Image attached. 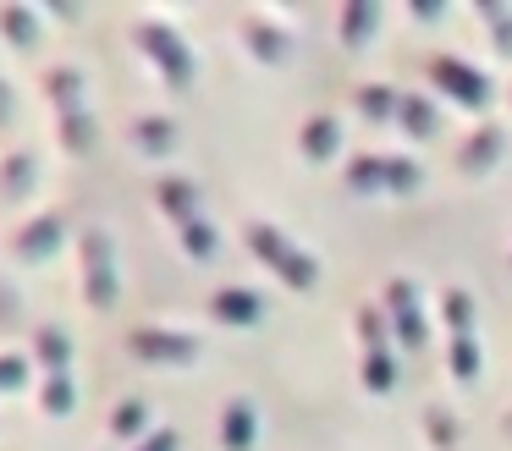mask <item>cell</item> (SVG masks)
Wrapping results in <instances>:
<instances>
[{
	"label": "cell",
	"instance_id": "1",
	"mask_svg": "<svg viewBox=\"0 0 512 451\" xmlns=\"http://www.w3.org/2000/svg\"><path fill=\"white\" fill-rule=\"evenodd\" d=\"M243 242H248V253H254L270 275H281V281L292 286V292H314V286H320V264H314V253L298 248L276 220L248 215L243 220Z\"/></svg>",
	"mask_w": 512,
	"mask_h": 451
},
{
	"label": "cell",
	"instance_id": "2",
	"mask_svg": "<svg viewBox=\"0 0 512 451\" xmlns=\"http://www.w3.org/2000/svg\"><path fill=\"white\" fill-rule=\"evenodd\" d=\"M133 44H138V55H144V61L155 66L171 88H177V94H188V88H193V77H199V55H193V44L182 39L160 11L133 17Z\"/></svg>",
	"mask_w": 512,
	"mask_h": 451
},
{
	"label": "cell",
	"instance_id": "3",
	"mask_svg": "<svg viewBox=\"0 0 512 451\" xmlns=\"http://www.w3.org/2000/svg\"><path fill=\"white\" fill-rule=\"evenodd\" d=\"M39 88H45V99L56 105L61 149H67V154H89L94 149V116H89V94H83V72H78V66H45Z\"/></svg>",
	"mask_w": 512,
	"mask_h": 451
},
{
	"label": "cell",
	"instance_id": "4",
	"mask_svg": "<svg viewBox=\"0 0 512 451\" xmlns=\"http://www.w3.org/2000/svg\"><path fill=\"white\" fill-rule=\"evenodd\" d=\"M347 187L353 193H419L424 165L408 154H353L347 160Z\"/></svg>",
	"mask_w": 512,
	"mask_h": 451
},
{
	"label": "cell",
	"instance_id": "5",
	"mask_svg": "<svg viewBox=\"0 0 512 451\" xmlns=\"http://www.w3.org/2000/svg\"><path fill=\"white\" fill-rule=\"evenodd\" d=\"M78 264H83V297L89 308H111L122 292V275H116V242L100 226H89L78 237Z\"/></svg>",
	"mask_w": 512,
	"mask_h": 451
},
{
	"label": "cell",
	"instance_id": "6",
	"mask_svg": "<svg viewBox=\"0 0 512 451\" xmlns=\"http://www.w3.org/2000/svg\"><path fill=\"white\" fill-rule=\"evenodd\" d=\"M424 77H430V83L441 88L446 99H457V105H468V110H485V105H490V77L479 72L474 61L452 55V50L424 55Z\"/></svg>",
	"mask_w": 512,
	"mask_h": 451
},
{
	"label": "cell",
	"instance_id": "7",
	"mask_svg": "<svg viewBox=\"0 0 512 451\" xmlns=\"http://www.w3.org/2000/svg\"><path fill=\"white\" fill-rule=\"evenodd\" d=\"M380 308H386V325L397 330L402 352H424V336H430V319H424V297H419V286H413L408 275L386 281V297H380Z\"/></svg>",
	"mask_w": 512,
	"mask_h": 451
},
{
	"label": "cell",
	"instance_id": "8",
	"mask_svg": "<svg viewBox=\"0 0 512 451\" xmlns=\"http://www.w3.org/2000/svg\"><path fill=\"white\" fill-rule=\"evenodd\" d=\"M127 347L138 352L144 363H193L199 358V336L182 325H138L133 336H127Z\"/></svg>",
	"mask_w": 512,
	"mask_h": 451
},
{
	"label": "cell",
	"instance_id": "9",
	"mask_svg": "<svg viewBox=\"0 0 512 451\" xmlns=\"http://www.w3.org/2000/svg\"><path fill=\"white\" fill-rule=\"evenodd\" d=\"M243 39L265 66L292 61V50H298V33H292L281 17H270V11H243Z\"/></svg>",
	"mask_w": 512,
	"mask_h": 451
},
{
	"label": "cell",
	"instance_id": "10",
	"mask_svg": "<svg viewBox=\"0 0 512 451\" xmlns=\"http://www.w3.org/2000/svg\"><path fill=\"white\" fill-rule=\"evenodd\" d=\"M61 242H67V215H61V209H45V215L23 220V226L12 231V253L23 264H45Z\"/></svg>",
	"mask_w": 512,
	"mask_h": 451
},
{
	"label": "cell",
	"instance_id": "11",
	"mask_svg": "<svg viewBox=\"0 0 512 451\" xmlns=\"http://www.w3.org/2000/svg\"><path fill=\"white\" fill-rule=\"evenodd\" d=\"M155 204L166 209V220L171 226H188V220H199L204 215V204H199V187L188 182V176H177V171H166V176H155Z\"/></svg>",
	"mask_w": 512,
	"mask_h": 451
},
{
	"label": "cell",
	"instance_id": "12",
	"mask_svg": "<svg viewBox=\"0 0 512 451\" xmlns=\"http://www.w3.org/2000/svg\"><path fill=\"white\" fill-rule=\"evenodd\" d=\"M501 149H507V132H501L496 121H485V127H474L463 143H457V171H468V176H485L490 165L501 160Z\"/></svg>",
	"mask_w": 512,
	"mask_h": 451
},
{
	"label": "cell",
	"instance_id": "13",
	"mask_svg": "<svg viewBox=\"0 0 512 451\" xmlns=\"http://www.w3.org/2000/svg\"><path fill=\"white\" fill-rule=\"evenodd\" d=\"M221 446L226 451H254L259 446V413L248 396H232L221 407Z\"/></svg>",
	"mask_w": 512,
	"mask_h": 451
},
{
	"label": "cell",
	"instance_id": "14",
	"mask_svg": "<svg viewBox=\"0 0 512 451\" xmlns=\"http://www.w3.org/2000/svg\"><path fill=\"white\" fill-rule=\"evenodd\" d=\"M210 314L221 319V325H259V319H265V297L248 292V286H221V292L210 297Z\"/></svg>",
	"mask_w": 512,
	"mask_h": 451
},
{
	"label": "cell",
	"instance_id": "15",
	"mask_svg": "<svg viewBox=\"0 0 512 451\" xmlns=\"http://www.w3.org/2000/svg\"><path fill=\"white\" fill-rule=\"evenodd\" d=\"M133 149L149 154V160L171 154V149H177V121L155 116V110H138V116H133Z\"/></svg>",
	"mask_w": 512,
	"mask_h": 451
},
{
	"label": "cell",
	"instance_id": "16",
	"mask_svg": "<svg viewBox=\"0 0 512 451\" xmlns=\"http://www.w3.org/2000/svg\"><path fill=\"white\" fill-rule=\"evenodd\" d=\"M39 182V154L34 149H12L6 160H0V198L6 204H17L23 193H34Z\"/></svg>",
	"mask_w": 512,
	"mask_h": 451
},
{
	"label": "cell",
	"instance_id": "17",
	"mask_svg": "<svg viewBox=\"0 0 512 451\" xmlns=\"http://www.w3.org/2000/svg\"><path fill=\"white\" fill-rule=\"evenodd\" d=\"M28 358L45 363L50 374H72V336L61 325H39L34 341H28Z\"/></svg>",
	"mask_w": 512,
	"mask_h": 451
},
{
	"label": "cell",
	"instance_id": "18",
	"mask_svg": "<svg viewBox=\"0 0 512 451\" xmlns=\"http://www.w3.org/2000/svg\"><path fill=\"white\" fill-rule=\"evenodd\" d=\"M298 149H303V160H314V165L336 160V149H342V127H336V116H309L303 121Z\"/></svg>",
	"mask_w": 512,
	"mask_h": 451
},
{
	"label": "cell",
	"instance_id": "19",
	"mask_svg": "<svg viewBox=\"0 0 512 451\" xmlns=\"http://www.w3.org/2000/svg\"><path fill=\"white\" fill-rule=\"evenodd\" d=\"M353 105L364 121H397L402 110V88L397 83H358L353 88Z\"/></svg>",
	"mask_w": 512,
	"mask_h": 451
},
{
	"label": "cell",
	"instance_id": "20",
	"mask_svg": "<svg viewBox=\"0 0 512 451\" xmlns=\"http://www.w3.org/2000/svg\"><path fill=\"white\" fill-rule=\"evenodd\" d=\"M397 127L408 132V138H435V132H441V110H435V99H424V94H413V88H402Z\"/></svg>",
	"mask_w": 512,
	"mask_h": 451
},
{
	"label": "cell",
	"instance_id": "21",
	"mask_svg": "<svg viewBox=\"0 0 512 451\" xmlns=\"http://www.w3.org/2000/svg\"><path fill=\"white\" fill-rule=\"evenodd\" d=\"M375 28H380V6H375V0H353V6H342V17H336V33H342L347 50H364Z\"/></svg>",
	"mask_w": 512,
	"mask_h": 451
},
{
	"label": "cell",
	"instance_id": "22",
	"mask_svg": "<svg viewBox=\"0 0 512 451\" xmlns=\"http://www.w3.org/2000/svg\"><path fill=\"white\" fill-rule=\"evenodd\" d=\"M111 440H127V446H138V440L149 435V402L144 396H127V402H116L111 407Z\"/></svg>",
	"mask_w": 512,
	"mask_h": 451
},
{
	"label": "cell",
	"instance_id": "23",
	"mask_svg": "<svg viewBox=\"0 0 512 451\" xmlns=\"http://www.w3.org/2000/svg\"><path fill=\"white\" fill-rule=\"evenodd\" d=\"M177 237H182V253H188L193 264H215V253H221V231H215V220H210V215L188 220V226H182Z\"/></svg>",
	"mask_w": 512,
	"mask_h": 451
},
{
	"label": "cell",
	"instance_id": "24",
	"mask_svg": "<svg viewBox=\"0 0 512 451\" xmlns=\"http://www.w3.org/2000/svg\"><path fill=\"white\" fill-rule=\"evenodd\" d=\"M358 380L369 396H391L397 391V352H364L358 358Z\"/></svg>",
	"mask_w": 512,
	"mask_h": 451
},
{
	"label": "cell",
	"instance_id": "25",
	"mask_svg": "<svg viewBox=\"0 0 512 451\" xmlns=\"http://www.w3.org/2000/svg\"><path fill=\"white\" fill-rule=\"evenodd\" d=\"M446 369H452L457 385H474L479 369H485V358H479V336H452L446 341Z\"/></svg>",
	"mask_w": 512,
	"mask_h": 451
},
{
	"label": "cell",
	"instance_id": "26",
	"mask_svg": "<svg viewBox=\"0 0 512 451\" xmlns=\"http://www.w3.org/2000/svg\"><path fill=\"white\" fill-rule=\"evenodd\" d=\"M0 33H6L17 50H34V44H39V11H28V6H0Z\"/></svg>",
	"mask_w": 512,
	"mask_h": 451
},
{
	"label": "cell",
	"instance_id": "27",
	"mask_svg": "<svg viewBox=\"0 0 512 451\" xmlns=\"http://www.w3.org/2000/svg\"><path fill=\"white\" fill-rule=\"evenodd\" d=\"M441 314H446V330L452 336H474V297L463 286H446L441 292Z\"/></svg>",
	"mask_w": 512,
	"mask_h": 451
},
{
	"label": "cell",
	"instance_id": "28",
	"mask_svg": "<svg viewBox=\"0 0 512 451\" xmlns=\"http://www.w3.org/2000/svg\"><path fill=\"white\" fill-rule=\"evenodd\" d=\"M39 407H45L50 418H67L72 407H78V385H72V374H45V391H39Z\"/></svg>",
	"mask_w": 512,
	"mask_h": 451
},
{
	"label": "cell",
	"instance_id": "29",
	"mask_svg": "<svg viewBox=\"0 0 512 451\" xmlns=\"http://www.w3.org/2000/svg\"><path fill=\"white\" fill-rule=\"evenodd\" d=\"M424 429H430L435 451H452L457 446V424H452V413H446V407H424Z\"/></svg>",
	"mask_w": 512,
	"mask_h": 451
},
{
	"label": "cell",
	"instance_id": "30",
	"mask_svg": "<svg viewBox=\"0 0 512 451\" xmlns=\"http://www.w3.org/2000/svg\"><path fill=\"white\" fill-rule=\"evenodd\" d=\"M479 22L496 33V50L512 55V11H507V6H479Z\"/></svg>",
	"mask_w": 512,
	"mask_h": 451
},
{
	"label": "cell",
	"instance_id": "31",
	"mask_svg": "<svg viewBox=\"0 0 512 451\" xmlns=\"http://www.w3.org/2000/svg\"><path fill=\"white\" fill-rule=\"evenodd\" d=\"M28 380V352H0V391H17Z\"/></svg>",
	"mask_w": 512,
	"mask_h": 451
},
{
	"label": "cell",
	"instance_id": "32",
	"mask_svg": "<svg viewBox=\"0 0 512 451\" xmlns=\"http://www.w3.org/2000/svg\"><path fill=\"white\" fill-rule=\"evenodd\" d=\"M17 308H23V303H17V286L0 275V330H12V325H17Z\"/></svg>",
	"mask_w": 512,
	"mask_h": 451
},
{
	"label": "cell",
	"instance_id": "33",
	"mask_svg": "<svg viewBox=\"0 0 512 451\" xmlns=\"http://www.w3.org/2000/svg\"><path fill=\"white\" fill-rule=\"evenodd\" d=\"M133 451H182V440H177V429H149Z\"/></svg>",
	"mask_w": 512,
	"mask_h": 451
},
{
	"label": "cell",
	"instance_id": "34",
	"mask_svg": "<svg viewBox=\"0 0 512 451\" xmlns=\"http://www.w3.org/2000/svg\"><path fill=\"white\" fill-rule=\"evenodd\" d=\"M17 121V94L6 88V77H0V127H12Z\"/></svg>",
	"mask_w": 512,
	"mask_h": 451
},
{
	"label": "cell",
	"instance_id": "35",
	"mask_svg": "<svg viewBox=\"0 0 512 451\" xmlns=\"http://www.w3.org/2000/svg\"><path fill=\"white\" fill-rule=\"evenodd\" d=\"M111 451H116V446H111Z\"/></svg>",
	"mask_w": 512,
	"mask_h": 451
}]
</instances>
